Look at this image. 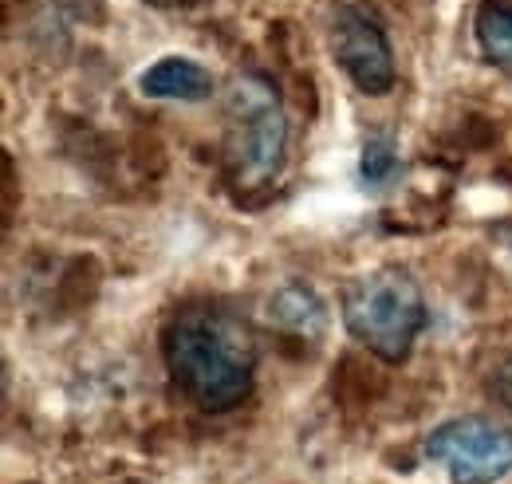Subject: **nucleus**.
<instances>
[{"label": "nucleus", "mask_w": 512, "mask_h": 484, "mask_svg": "<svg viewBox=\"0 0 512 484\" xmlns=\"http://www.w3.org/2000/svg\"><path fill=\"white\" fill-rule=\"evenodd\" d=\"M162 355L170 378L205 414H225L253 394V331L225 307H182L162 335Z\"/></svg>", "instance_id": "nucleus-1"}, {"label": "nucleus", "mask_w": 512, "mask_h": 484, "mask_svg": "<svg viewBox=\"0 0 512 484\" xmlns=\"http://www.w3.org/2000/svg\"><path fill=\"white\" fill-rule=\"evenodd\" d=\"M339 311L347 335L390 366L410 359V347L426 327L422 284L398 264H383L355 276L343 288Z\"/></svg>", "instance_id": "nucleus-2"}, {"label": "nucleus", "mask_w": 512, "mask_h": 484, "mask_svg": "<svg viewBox=\"0 0 512 484\" xmlns=\"http://www.w3.org/2000/svg\"><path fill=\"white\" fill-rule=\"evenodd\" d=\"M288 119L264 75H237L225 95V170L237 189H264L280 174Z\"/></svg>", "instance_id": "nucleus-3"}, {"label": "nucleus", "mask_w": 512, "mask_h": 484, "mask_svg": "<svg viewBox=\"0 0 512 484\" xmlns=\"http://www.w3.org/2000/svg\"><path fill=\"white\" fill-rule=\"evenodd\" d=\"M422 453L446 465L453 484H493L512 473V429L477 414L453 418L426 437Z\"/></svg>", "instance_id": "nucleus-4"}, {"label": "nucleus", "mask_w": 512, "mask_h": 484, "mask_svg": "<svg viewBox=\"0 0 512 484\" xmlns=\"http://www.w3.org/2000/svg\"><path fill=\"white\" fill-rule=\"evenodd\" d=\"M331 56L335 63L347 71V79L371 95V99H383L394 91V52H390V40L379 28L375 16L359 12V8H335V20H331Z\"/></svg>", "instance_id": "nucleus-5"}, {"label": "nucleus", "mask_w": 512, "mask_h": 484, "mask_svg": "<svg viewBox=\"0 0 512 484\" xmlns=\"http://www.w3.org/2000/svg\"><path fill=\"white\" fill-rule=\"evenodd\" d=\"M142 95L150 99H182V103H197L213 95V75L201 63L186 60V56H162L150 63L138 79Z\"/></svg>", "instance_id": "nucleus-6"}, {"label": "nucleus", "mask_w": 512, "mask_h": 484, "mask_svg": "<svg viewBox=\"0 0 512 484\" xmlns=\"http://www.w3.org/2000/svg\"><path fill=\"white\" fill-rule=\"evenodd\" d=\"M473 32L481 56L501 71H512V0H481L473 16Z\"/></svg>", "instance_id": "nucleus-7"}, {"label": "nucleus", "mask_w": 512, "mask_h": 484, "mask_svg": "<svg viewBox=\"0 0 512 484\" xmlns=\"http://www.w3.org/2000/svg\"><path fill=\"white\" fill-rule=\"evenodd\" d=\"M268 319H272L276 327H284V331L308 339V335H316V331L323 327V303L316 300V292L292 284V288H284V292L272 296V303H268Z\"/></svg>", "instance_id": "nucleus-8"}, {"label": "nucleus", "mask_w": 512, "mask_h": 484, "mask_svg": "<svg viewBox=\"0 0 512 484\" xmlns=\"http://www.w3.org/2000/svg\"><path fill=\"white\" fill-rule=\"evenodd\" d=\"M394 166H398V158H394V146H390L386 138H375V142H367V146H363V162H359L363 182L383 185L386 178L394 174Z\"/></svg>", "instance_id": "nucleus-9"}, {"label": "nucleus", "mask_w": 512, "mask_h": 484, "mask_svg": "<svg viewBox=\"0 0 512 484\" xmlns=\"http://www.w3.org/2000/svg\"><path fill=\"white\" fill-rule=\"evenodd\" d=\"M150 4H178V0H150Z\"/></svg>", "instance_id": "nucleus-10"}]
</instances>
